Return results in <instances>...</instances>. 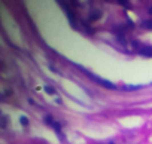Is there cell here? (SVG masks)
<instances>
[{
  "instance_id": "obj_6",
  "label": "cell",
  "mask_w": 152,
  "mask_h": 144,
  "mask_svg": "<svg viewBox=\"0 0 152 144\" xmlns=\"http://www.w3.org/2000/svg\"><path fill=\"white\" fill-rule=\"evenodd\" d=\"M43 89H45V92H46V94H49V95H54V94H55V89L52 88V86H49V85H46Z\"/></svg>"
},
{
  "instance_id": "obj_7",
  "label": "cell",
  "mask_w": 152,
  "mask_h": 144,
  "mask_svg": "<svg viewBox=\"0 0 152 144\" xmlns=\"http://www.w3.org/2000/svg\"><path fill=\"white\" fill-rule=\"evenodd\" d=\"M142 27L152 30V19H149V21H143V22H142Z\"/></svg>"
},
{
  "instance_id": "obj_1",
  "label": "cell",
  "mask_w": 152,
  "mask_h": 144,
  "mask_svg": "<svg viewBox=\"0 0 152 144\" xmlns=\"http://www.w3.org/2000/svg\"><path fill=\"white\" fill-rule=\"evenodd\" d=\"M45 123L55 131L57 135H58V138H61V140L64 141V135H63V132H61V125H60V122H57L54 117L48 114V116H45Z\"/></svg>"
},
{
  "instance_id": "obj_3",
  "label": "cell",
  "mask_w": 152,
  "mask_h": 144,
  "mask_svg": "<svg viewBox=\"0 0 152 144\" xmlns=\"http://www.w3.org/2000/svg\"><path fill=\"white\" fill-rule=\"evenodd\" d=\"M139 52H140V55L152 57V48L151 46H142V48H139Z\"/></svg>"
},
{
  "instance_id": "obj_8",
  "label": "cell",
  "mask_w": 152,
  "mask_h": 144,
  "mask_svg": "<svg viewBox=\"0 0 152 144\" xmlns=\"http://www.w3.org/2000/svg\"><path fill=\"white\" fill-rule=\"evenodd\" d=\"M19 122H21V125L27 126V125H29V117H25V116H21V117H19Z\"/></svg>"
},
{
  "instance_id": "obj_11",
  "label": "cell",
  "mask_w": 152,
  "mask_h": 144,
  "mask_svg": "<svg viewBox=\"0 0 152 144\" xmlns=\"http://www.w3.org/2000/svg\"><path fill=\"white\" fill-rule=\"evenodd\" d=\"M149 12H151V14H152V8H151V9H149Z\"/></svg>"
},
{
  "instance_id": "obj_2",
  "label": "cell",
  "mask_w": 152,
  "mask_h": 144,
  "mask_svg": "<svg viewBox=\"0 0 152 144\" xmlns=\"http://www.w3.org/2000/svg\"><path fill=\"white\" fill-rule=\"evenodd\" d=\"M84 73L87 74V76H90L91 80L97 82L98 85H102V86H104V88H108V89H116V85H115V83H112V82H109V80H104V79H102V77H98V76L91 74L90 71H87V70H84Z\"/></svg>"
},
{
  "instance_id": "obj_10",
  "label": "cell",
  "mask_w": 152,
  "mask_h": 144,
  "mask_svg": "<svg viewBox=\"0 0 152 144\" xmlns=\"http://www.w3.org/2000/svg\"><path fill=\"white\" fill-rule=\"evenodd\" d=\"M6 120H8V117H6V116H2V128L6 126Z\"/></svg>"
},
{
  "instance_id": "obj_4",
  "label": "cell",
  "mask_w": 152,
  "mask_h": 144,
  "mask_svg": "<svg viewBox=\"0 0 152 144\" xmlns=\"http://www.w3.org/2000/svg\"><path fill=\"white\" fill-rule=\"evenodd\" d=\"M140 88H142V85H125V86H124L125 91H137Z\"/></svg>"
},
{
  "instance_id": "obj_9",
  "label": "cell",
  "mask_w": 152,
  "mask_h": 144,
  "mask_svg": "<svg viewBox=\"0 0 152 144\" xmlns=\"http://www.w3.org/2000/svg\"><path fill=\"white\" fill-rule=\"evenodd\" d=\"M118 2H119L122 6H125V8H127V9H130V8H131V6H130V3H128V0H118Z\"/></svg>"
},
{
  "instance_id": "obj_5",
  "label": "cell",
  "mask_w": 152,
  "mask_h": 144,
  "mask_svg": "<svg viewBox=\"0 0 152 144\" xmlns=\"http://www.w3.org/2000/svg\"><path fill=\"white\" fill-rule=\"evenodd\" d=\"M102 16V11H97V12H92V14L90 15V19L91 21H94V19H98Z\"/></svg>"
}]
</instances>
